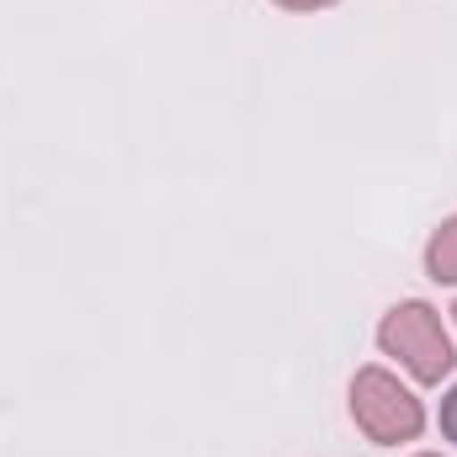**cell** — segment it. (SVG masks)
I'll use <instances>...</instances> for the list:
<instances>
[{"label": "cell", "instance_id": "1", "mask_svg": "<svg viewBox=\"0 0 457 457\" xmlns=\"http://www.w3.org/2000/svg\"><path fill=\"white\" fill-rule=\"evenodd\" d=\"M378 345H383V356H394L415 383H442L457 367V351H453V336H447L442 314H436L431 303H420V298H410V303H399V309L383 314Z\"/></svg>", "mask_w": 457, "mask_h": 457}, {"label": "cell", "instance_id": "2", "mask_svg": "<svg viewBox=\"0 0 457 457\" xmlns=\"http://www.w3.org/2000/svg\"><path fill=\"white\" fill-rule=\"evenodd\" d=\"M351 420L367 431V442L399 447V442H415L426 431V404L388 367H361L351 378Z\"/></svg>", "mask_w": 457, "mask_h": 457}, {"label": "cell", "instance_id": "3", "mask_svg": "<svg viewBox=\"0 0 457 457\" xmlns=\"http://www.w3.org/2000/svg\"><path fill=\"white\" fill-rule=\"evenodd\" d=\"M426 271H431V282H457V219H447V224L431 234Z\"/></svg>", "mask_w": 457, "mask_h": 457}, {"label": "cell", "instance_id": "4", "mask_svg": "<svg viewBox=\"0 0 457 457\" xmlns=\"http://www.w3.org/2000/svg\"><path fill=\"white\" fill-rule=\"evenodd\" d=\"M442 431H447V442L457 447V383H453V394L442 399Z\"/></svg>", "mask_w": 457, "mask_h": 457}, {"label": "cell", "instance_id": "5", "mask_svg": "<svg viewBox=\"0 0 457 457\" xmlns=\"http://www.w3.org/2000/svg\"><path fill=\"white\" fill-rule=\"evenodd\" d=\"M277 5H287V11H325V5H336V0H277Z\"/></svg>", "mask_w": 457, "mask_h": 457}, {"label": "cell", "instance_id": "6", "mask_svg": "<svg viewBox=\"0 0 457 457\" xmlns=\"http://www.w3.org/2000/svg\"><path fill=\"white\" fill-rule=\"evenodd\" d=\"M420 457H436V453H420Z\"/></svg>", "mask_w": 457, "mask_h": 457}, {"label": "cell", "instance_id": "7", "mask_svg": "<svg viewBox=\"0 0 457 457\" xmlns=\"http://www.w3.org/2000/svg\"><path fill=\"white\" fill-rule=\"evenodd\" d=\"M453 320H457V309H453Z\"/></svg>", "mask_w": 457, "mask_h": 457}]
</instances>
